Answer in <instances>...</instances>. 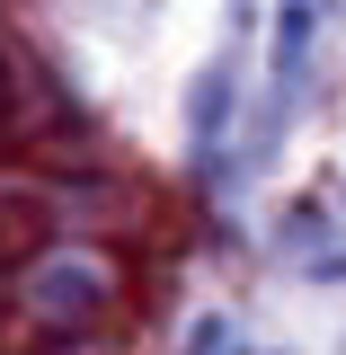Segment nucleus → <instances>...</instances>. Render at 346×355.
Wrapping results in <instances>:
<instances>
[{
	"label": "nucleus",
	"mask_w": 346,
	"mask_h": 355,
	"mask_svg": "<svg viewBox=\"0 0 346 355\" xmlns=\"http://www.w3.org/2000/svg\"><path fill=\"white\" fill-rule=\"evenodd\" d=\"M18 293H27V311H36V320H80V311L98 302V275H89L80 258H53V266H36Z\"/></svg>",
	"instance_id": "1"
}]
</instances>
